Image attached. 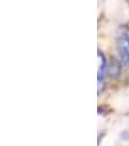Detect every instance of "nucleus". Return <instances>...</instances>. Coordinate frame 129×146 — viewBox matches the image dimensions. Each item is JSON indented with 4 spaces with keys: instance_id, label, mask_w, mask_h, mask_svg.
I'll return each instance as SVG.
<instances>
[{
    "instance_id": "2",
    "label": "nucleus",
    "mask_w": 129,
    "mask_h": 146,
    "mask_svg": "<svg viewBox=\"0 0 129 146\" xmlns=\"http://www.w3.org/2000/svg\"><path fill=\"white\" fill-rule=\"evenodd\" d=\"M97 60H98V71H97V81H98V92L101 91L102 85L104 82V79L106 77V73L108 69V62L106 56L101 51H98L97 53Z\"/></svg>"
},
{
    "instance_id": "1",
    "label": "nucleus",
    "mask_w": 129,
    "mask_h": 146,
    "mask_svg": "<svg viewBox=\"0 0 129 146\" xmlns=\"http://www.w3.org/2000/svg\"><path fill=\"white\" fill-rule=\"evenodd\" d=\"M116 50L124 66L129 69V35L123 33L116 40Z\"/></svg>"
}]
</instances>
